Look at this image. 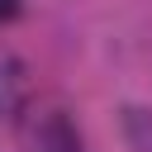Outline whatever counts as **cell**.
<instances>
[{"label":"cell","instance_id":"cell-2","mask_svg":"<svg viewBox=\"0 0 152 152\" xmlns=\"http://www.w3.org/2000/svg\"><path fill=\"white\" fill-rule=\"evenodd\" d=\"M33 152H76V133L66 128V119H62V114H43V119H38Z\"/></svg>","mask_w":152,"mask_h":152},{"label":"cell","instance_id":"cell-4","mask_svg":"<svg viewBox=\"0 0 152 152\" xmlns=\"http://www.w3.org/2000/svg\"><path fill=\"white\" fill-rule=\"evenodd\" d=\"M14 14H19V0H0V24L14 19Z\"/></svg>","mask_w":152,"mask_h":152},{"label":"cell","instance_id":"cell-3","mask_svg":"<svg viewBox=\"0 0 152 152\" xmlns=\"http://www.w3.org/2000/svg\"><path fill=\"white\" fill-rule=\"evenodd\" d=\"M10 104H14V66L0 62V114H10Z\"/></svg>","mask_w":152,"mask_h":152},{"label":"cell","instance_id":"cell-1","mask_svg":"<svg viewBox=\"0 0 152 152\" xmlns=\"http://www.w3.org/2000/svg\"><path fill=\"white\" fill-rule=\"evenodd\" d=\"M119 128H124L133 152H152V109L147 104H124L119 109Z\"/></svg>","mask_w":152,"mask_h":152}]
</instances>
